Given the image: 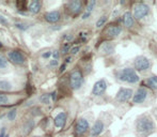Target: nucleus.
Segmentation results:
<instances>
[{
  "label": "nucleus",
  "mask_w": 157,
  "mask_h": 137,
  "mask_svg": "<svg viewBox=\"0 0 157 137\" xmlns=\"http://www.w3.org/2000/svg\"><path fill=\"white\" fill-rule=\"evenodd\" d=\"M99 51L104 55H110L114 53V44L111 42H104L99 47Z\"/></svg>",
  "instance_id": "nucleus-13"
},
{
  "label": "nucleus",
  "mask_w": 157,
  "mask_h": 137,
  "mask_svg": "<svg viewBox=\"0 0 157 137\" xmlns=\"http://www.w3.org/2000/svg\"><path fill=\"white\" fill-rule=\"evenodd\" d=\"M72 39H73V36H72V34H69V36H64V40H66V41H71Z\"/></svg>",
  "instance_id": "nucleus-36"
},
{
  "label": "nucleus",
  "mask_w": 157,
  "mask_h": 137,
  "mask_svg": "<svg viewBox=\"0 0 157 137\" xmlns=\"http://www.w3.org/2000/svg\"><path fill=\"white\" fill-rule=\"evenodd\" d=\"M8 57H9V60L12 61L13 63H15V64L24 63V61H25V57H24V55L18 51H10L9 55H8Z\"/></svg>",
  "instance_id": "nucleus-10"
},
{
  "label": "nucleus",
  "mask_w": 157,
  "mask_h": 137,
  "mask_svg": "<svg viewBox=\"0 0 157 137\" xmlns=\"http://www.w3.org/2000/svg\"><path fill=\"white\" fill-rule=\"evenodd\" d=\"M106 21H107V16H105V15H103V16H101L99 19H97V21H96V28L103 27Z\"/></svg>",
  "instance_id": "nucleus-23"
},
{
  "label": "nucleus",
  "mask_w": 157,
  "mask_h": 137,
  "mask_svg": "<svg viewBox=\"0 0 157 137\" xmlns=\"http://www.w3.org/2000/svg\"><path fill=\"white\" fill-rule=\"evenodd\" d=\"M69 43H65L62 47V54H66L69 51Z\"/></svg>",
  "instance_id": "nucleus-30"
},
{
  "label": "nucleus",
  "mask_w": 157,
  "mask_h": 137,
  "mask_svg": "<svg viewBox=\"0 0 157 137\" xmlns=\"http://www.w3.org/2000/svg\"><path fill=\"white\" fill-rule=\"evenodd\" d=\"M81 6H82V3L81 1L79 0H74V1H71L67 3V8L71 12H73L74 14H77V13L80 12L81 10Z\"/></svg>",
  "instance_id": "nucleus-15"
},
{
  "label": "nucleus",
  "mask_w": 157,
  "mask_h": 137,
  "mask_svg": "<svg viewBox=\"0 0 157 137\" xmlns=\"http://www.w3.org/2000/svg\"><path fill=\"white\" fill-rule=\"evenodd\" d=\"M50 97H51L52 101H54V100H56V92H52L50 94Z\"/></svg>",
  "instance_id": "nucleus-39"
},
{
  "label": "nucleus",
  "mask_w": 157,
  "mask_h": 137,
  "mask_svg": "<svg viewBox=\"0 0 157 137\" xmlns=\"http://www.w3.org/2000/svg\"><path fill=\"white\" fill-rule=\"evenodd\" d=\"M105 129V125L103 123V121L102 120H97L96 122L93 124L92 129H91V136L92 137H96L99 135H101L102 133H103Z\"/></svg>",
  "instance_id": "nucleus-12"
},
{
  "label": "nucleus",
  "mask_w": 157,
  "mask_h": 137,
  "mask_svg": "<svg viewBox=\"0 0 157 137\" xmlns=\"http://www.w3.org/2000/svg\"><path fill=\"white\" fill-rule=\"evenodd\" d=\"M89 129V121L84 118H80L75 125V133L76 135H84Z\"/></svg>",
  "instance_id": "nucleus-8"
},
{
  "label": "nucleus",
  "mask_w": 157,
  "mask_h": 137,
  "mask_svg": "<svg viewBox=\"0 0 157 137\" xmlns=\"http://www.w3.org/2000/svg\"><path fill=\"white\" fill-rule=\"evenodd\" d=\"M144 82L148 85V87H150V88L154 89V90H157V76L156 75L149 77L148 79H145Z\"/></svg>",
  "instance_id": "nucleus-19"
},
{
  "label": "nucleus",
  "mask_w": 157,
  "mask_h": 137,
  "mask_svg": "<svg viewBox=\"0 0 157 137\" xmlns=\"http://www.w3.org/2000/svg\"><path fill=\"white\" fill-rule=\"evenodd\" d=\"M50 94H43L41 97V102L44 104H48L49 103V100H50Z\"/></svg>",
  "instance_id": "nucleus-26"
},
{
  "label": "nucleus",
  "mask_w": 157,
  "mask_h": 137,
  "mask_svg": "<svg viewBox=\"0 0 157 137\" xmlns=\"http://www.w3.org/2000/svg\"><path fill=\"white\" fill-rule=\"evenodd\" d=\"M150 12V6L148 4L143 3V2H139L136 3L133 9V16L136 19H142L145 17Z\"/></svg>",
  "instance_id": "nucleus-4"
},
{
  "label": "nucleus",
  "mask_w": 157,
  "mask_h": 137,
  "mask_svg": "<svg viewBox=\"0 0 157 137\" xmlns=\"http://www.w3.org/2000/svg\"><path fill=\"white\" fill-rule=\"evenodd\" d=\"M0 21H2V23H6V21H4V19H3V18H2V17H1V16H0Z\"/></svg>",
  "instance_id": "nucleus-40"
},
{
  "label": "nucleus",
  "mask_w": 157,
  "mask_h": 137,
  "mask_svg": "<svg viewBox=\"0 0 157 137\" xmlns=\"http://www.w3.org/2000/svg\"><path fill=\"white\" fill-rule=\"evenodd\" d=\"M16 115H17L16 109H11L10 112H8V115H6V118H8L10 121H13V120H15V118H16Z\"/></svg>",
  "instance_id": "nucleus-24"
},
{
  "label": "nucleus",
  "mask_w": 157,
  "mask_h": 137,
  "mask_svg": "<svg viewBox=\"0 0 157 137\" xmlns=\"http://www.w3.org/2000/svg\"><path fill=\"white\" fill-rule=\"evenodd\" d=\"M79 49H80L79 46H74V47H72L71 51H71L72 55H76V54H77L78 51H79Z\"/></svg>",
  "instance_id": "nucleus-29"
},
{
  "label": "nucleus",
  "mask_w": 157,
  "mask_h": 137,
  "mask_svg": "<svg viewBox=\"0 0 157 137\" xmlns=\"http://www.w3.org/2000/svg\"><path fill=\"white\" fill-rule=\"evenodd\" d=\"M134 66L135 69L138 72H144L151 68V61H150L149 58L144 57V56H139L135 60Z\"/></svg>",
  "instance_id": "nucleus-5"
},
{
  "label": "nucleus",
  "mask_w": 157,
  "mask_h": 137,
  "mask_svg": "<svg viewBox=\"0 0 157 137\" xmlns=\"http://www.w3.org/2000/svg\"><path fill=\"white\" fill-rule=\"evenodd\" d=\"M65 68H66V63H63L62 66L60 67V72H64Z\"/></svg>",
  "instance_id": "nucleus-37"
},
{
  "label": "nucleus",
  "mask_w": 157,
  "mask_h": 137,
  "mask_svg": "<svg viewBox=\"0 0 157 137\" xmlns=\"http://www.w3.org/2000/svg\"><path fill=\"white\" fill-rule=\"evenodd\" d=\"M15 27L18 28V29H21V30H26V29L29 28V26H28L27 24H16Z\"/></svg>",
  "instance_id": "nucleus-28"
},
{
  "label": "nucleus",
  "mask_w": 157,
  "mask_h": 137,
  "mask_svg": "<svg viewBox=\"0 0 157 137\" xmlns=\"http://www.w3.org/2000/svg\"><path fill=\"white\" fill-rule=\"evenodd\" d=\"M95 4H96V1H95V0H92V1H89V2H88V4H87V6H86V12L92 13V11H93V9H94Z\"/></svg>",
  "instance_id": "nucleus-22"
},
{
  "label": "nucleus",
  "mask_w": 157,
  "mask_h": 137,
  "mask_svg": "<svg viewBox=\"0 0 157 137\" xmlns=\"http://www.w3.org/2000/svg\"><path fill=\"white\" fill-rule=\"evenodd\" d=\"M50 56H52V53H51V51H46V53L43 54L42 57H43V58H45V59H47V58H49Z\"/></svg>",
  "instance_id": "nucleus-31"
},
{
  "label": "nucleus",
  "mask_w": 157,
  "mask_h": 137,
  "mask_svg": "<svg viewBox=\"0 0 157 137\" xmlns=\"http://www.w3.org/2000/svg\"><path fill=\"white\" fill-rule=\"evenodd\" d=\"M121 31H122L121 26L110 25V26H108V28H107L106 30H105L104 33L106 34V36H108L109 38H117V36L121 33Z\"/></svg>",
  "instance_id": "nucleus-11"
},
{
  "label": "nucleus",
  "mask_w": 157,
  "mask_h": 137,
  "mask_svg": "<svg viewBox=\"0 0 157 137\" xmlns=\"http://www.w3.org/2000/svg\"><path fill=\"white\" fill-rule=\"evenodd\" d=\"M34 125V121L33 120H29L27 121V122L25 123V124L23 125V132L24 134H28L30 131L32 130V127H33Z\"/></svg>",
  "instance_id": "nucleus-20"
},
{
  "label": "nucleus",
  "mask_w": 157,
  "mask_h": 137,
  "mask_svg": "<svg viewBox=\"0 0 157 137\" xmlns=\"http://www.w3.org/2000/svg\"><path fill=\"white\" fill-rule=\"evenodd\" d=\"M9 103V97L6 94H0V105Z\"/></svg>",
  "instance_id": "nucleus-27"
},
{
  "label": "nucleus",
  "mask_w": 157,
  "mask_h": 137,
  "mask_svg": "<svg viewBox=\"0 0 157 137\" xmlns=\"http://www.w3.org/2000/svg\"><path fill=\"white\" fill-rule=\"evenodd\" d=\"M71 61H72V57H67L66 59H65V63H69Z\"/></svg>",
  "instance_id": "nucleus-38"
},
{
  "label": "nucleus",
  "mask_w": 157,
  "mask_h": 137,
  "mask_svg": "<svg viewBox=\"0 0 157 137\" xmlns=\"http://www.w3.org/2000/svg\"><path fill=\"white\" fill-rule=\"evenodd\" d=\"M123 24L126 28H132L134 26V16L129 11L123 14Z\"/></svg>",
  "instance_id": "nucleus-17"
},
{
  "label": "nucleus",
  "mask_w": 157,
  "mask_h": 137,
  "mask_svg": "<svg viewBox=\"0 0 157 137\" xmlns=\"http://www.w3.org/2000/svg\"><path fill=\"white\" fill-rule=\"evenodd\" d=\"M8 66V61H6V57L3 55H0V69H4Z\"/></svg>",
  "instance_id": "nucleus-25"
},
{
  "label": "nucleus",
  "mask_w": 157,
  "mask_h": 137,
  "mask_svg": "<svg viewBox=\"0 0 157 137\" xmlns=\"http://www.w3.org/2000/svg\"><path fill=\"white\" fill-rule=\"evenodd\" d=\"M6 137H9V136H8V135H6Z\"/></svg>",
  "instance_id": "nucleus-42"
},
{
  "label": "nucleus",
  "mask_w": 157,
  "mask_h": 137,
  "mask_svg": "<svg viewBox=\"0 0 157 137\" xmlns=\"http://www.w3.org/2000/svg\"><path fill=\"white\" fill-rule=\"evenodd\" d=\"M90 15H91V13H88V12H84V14H82L81 18H82V19H87V18H89V17H90Z\"/></svg>",
  "instance_id": "nucleus-34"
},
{
  "label": "nucleus",
  "mask_w": 157,
  "mask_h": 137,
  "mask_svg": "<svg viewBox=\"0 0 157 137\" xmlns=\"http://www.w3.org/2000/svg\"><path fill=\"white\" fill-rule=\"evenodd\" d=\"M59 56H60V55H59V51H54V53H52V57H54V60H58L59 59Z\"/></svg>",
  "instance_id": "nucleus-32"
},
{
  "label": "nucleus",
  "mask_w": 157,
  "mask_h": 137,
  "mask_svg": "<svg viewBox=\"0 0 157 137\" xmlns=\"http://www.w3.org/2000/svg\"><path fill=\"white\" fill-rule=\"evenodd\" d=\"M58 66V60H51L50 62H49V67H56Z\"/></svg>",
  "instance_id": "nucleus-33"
},
{
  "label": "nucleus",
  "mask_w": 157,
  "mask_h": 137,
  "mask_svg": "<svg viewBox=\"0 0 157 137\" xmlns=\"http://www.w3.org/2000/svg\"><path fill=\"white\" fill-rule=\"evenodd\" d=\"M69 85H71L72 89L74 90H78L81 88V86L84 85V76L82 73L79 70H75L71 73L69 75Z\"/></svg>",
  "instance_id": "nucleus-3"
},
{
  "label": "nucleus",
  "mask_w": 157,
  "mask_h": 137,
  "mask_svg": "<svg viewBox=\"0 0 157 137\" xmlns=\"http://www.w3.org/2000/svg\"><path fill=\"white\" fill-rule=\"evenodd\" d=\"M34 137H40V136H34Z\"/></svg>",
  "instance_id": "nucleus-41"
},
{
  "label": "nucleus",
  "mask_w": 157,
  "mask_h": 137,
  "mask_svg": "<svg viewBox=\"0 0 157 137\" xmlns=\"http://www.w3.org/2000/svg\"><path fill=\"white\" fill-rule=\"evenodd\" d=\"M148 97V90L143 87H140L139 89H137V91L134 93V97H133V102L135 104H140L143 103L145 101Z\"/></svg>",
  "instance_id": "nucleus-9"
},
{
  "label": "nucleus",
  "mask_w": 157,
  "mask_h": 137,
  "mask_svg": "<svg viewBox=\"0 0 157 137\" xmlns=\"http://www.w3.org/2000/svg\"><path fill=\"white\" fill-rule=\"evenodd\" d=\"M40 10H41V2L39 1V0H34V1H32L31 3H30L29 11L32 14H36V13L40 12Z\"/></svg>",
  "instance_id": "nucleus-18"
},
{
  "label": "nucleus",
  "mask_w": 157,
  "mask_h": 137,
  "mask_svg": "<svg viewBox=\"0 0 157 137\" xmlns=\"http://www.w3.org/2000/svg\"><path fill=\"white\" fill-rule=\"evenodd\" d=\"M136 131L139 134H151L155 131L154 121L147 115L139 117L136 121Z\"/></svg>",
  "instance_id": "nucleus-1"
},
{
  "label": "nucleus",
  "mask_w": 157,
  "mask_h": 137,
  "mask_svg": "<svg viewBox=\"0 0 157 137\" xmlns=\"http://www.w3.org/2000/svg\"><path fill=\"white\" fill-rule=\"evenodd\" d=\"M65 121H66V114H65L64 112H59V114L57 115V116L54 117V125H56L57 127H59V129L64 127Z\"/></svg>",
  "instance_id": "nucleus-14"
},
{
  "label": "nucleus",
  "mask_w": 157,
  "mask_h": 137,
  "mask_svg": "<svg viewBox=\"0 0 157 137\" xmlns=\"http://www.w3.org/2000/svg\"><path fill=\"white\" fill-rule=\"evenodd\" d=\"M133 94H134V93H133L132 89H129V88H121L119 91H118L115 99H117V101L120 102V103H125V102H127L130 97H134Z\"/></svg>",
  "instance_id": "nucleus-7"
},
{
  "label": "nucleus",
  "mask_w": 157,
  "mask_h": 137,
  "mask_svg": "<svg viewBox=\"0 0 157 137\" xmlns=\"http://www.w3.org/2000/svg\"><path fill=\"white\" fill-rule=\"evenodd\" d=\"M107 87H108V84H107V82L104 78L97 80L92 88V95H94V97H101V95H103L105 91L107 90Z\"/></svg>",
  "instance_id": "nucleus-6"
},
{
  "label": "nucleus",
  "mask_w": 157,
  "mask_h": 137,
  "mask_svg": "<svg viewBox=\"0 0 157 137\" xmlns=\"http://www.w3.org/2000/svg\"><path fill=\"white\" fill-rule=\"evenodd\" d=\"M6 129L4 127H2L1 131H0V137H6Z\"/></svg>",
  "instance_id": "nucleus-35"
},
{
  "label": "nucleus",
  "mask_w": 157,
  "mask_h": 137,
  "mask_svg": "<svg viewBox=\"0 0 157 137\" xmlns=\"http://www.w3.org/2000/svg\"><path fill=\"white\" fill-rule=\"evenodd\" d=\"M44 17L48 23H57L60 19V13L58 11H50L45 13Z\"/></svg>",
  "instance_id": "nucleus-16"
},
{
  "label": "nucleus",
  "mask_w": 157,
  "mask_h": 137,
  "mask_svg": "<svg viewBox=\"0 0 157 137\" xmlns=\"http://www.w3.org/2000/svg\"><path fill=\"white\" fill-rule=\"evenodd\" d=\"M117 78L120 82H127V84H137L140 80L137 72L132 68H124L120 70L117 73Z\"/></svg>",
  "instance_id": "nucleus-2"
},
{
  "label": "nucleus",
  "mask_w": 157,
  "mask_h": 137,
  "mask_svg": "<svg viewBox=\"0 0 157 137\" xmlns=\"http://www.w3.org/2000/svg\"><path fill=\"white\" fill-rule=\"evenodd\" d=\"M12 89V85L11 82H6V80H0V90L9 91Z\"/></svg>",
  "instance_id": "nucleus-21"
}]
</instances>
